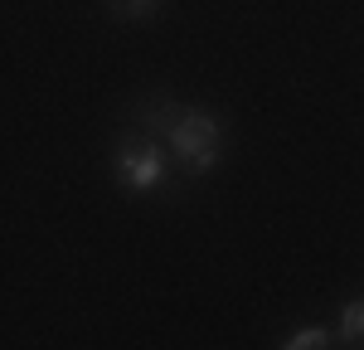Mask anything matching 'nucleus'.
<instances>
[{"label": "nucleus", "instance_id": "nucleus-3", "mask_svg": "<svg viewBox=\"0 0 364 350\" xmlns=\"http://www.w3.org/2000/svg\"><path fill=\"white\" fill-rule=\"evenodd\" d=\"M364 341V297H350L340 312V346H360Z\"/></svg>", "mask_w": 364, "mask_h": 350}, {"label": "nucleus", "instance_id": "nucleus-4", "mask_svg": "<svg viewBox=\"0 0 364 350\" xmlns=\"http://www.w3.org/2000/svg\"><path fill=\"white\" fill-rule=\"evenodd\" d=\"M282 346L287 350H326L331 346V331H326V326H301V331H291Z\"/></svg>", "mask_w": 364, "mask_h": 350}, {"label": "nucleus", "instance_id": "nucleus-5", "mask_svg": "<svg viewBox=\"0 0 364 350\" xmlns=\"http://www.w3.org/2000/svg\"><path fill=\"white\" fill-rule=\"evenodd\" d=\"M156 5L161 0H117V15L122 20H146V15H156Z\"/></svg>", "mask_w": 364, "mask_h": 350}, {"label": "nucleus", "instance_id": "nucleus-1", "mask_svg": "<svg viewBox=\"0 0 364 350\" xmlns=\"http://www.w3.org/2000/svg\"><path fill=\"white\" fill-rule=\"evenodd\" d=\"M170 142V156L185 166L190 175H204L219 166V151H224V127H219V117L199 112V107H185V112L170 122L166 132Z\"/></svg>", "mask_w": 364, "mask_h": 350}, {"label": "nucleus", "instance_id": "nucleus-2", "mask_svg": "<svg viewBox=\"0 0 364 350\" xmlns=\"http://www.w3.org/2000/svg\"><path fill=\"white\" fill-rule=\"evenodd\" d=\"M117 185L127 190V195H156L161 185H166V151L156 142H127V146H117Z\"/></svg>", "mask_w": 364, "mask_h": 350}]
</instances>
